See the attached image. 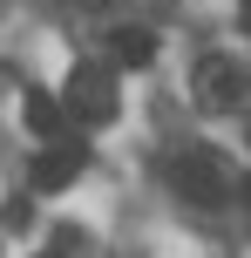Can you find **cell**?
Returning <instances> with one entry per match:
<instances>
[{"instance_id": "1", "label": "cell", "mask_w": 251, "mask_h": 258, "mask_svg": "<svg viewBox=\"0 0 251 258\" xmlns=\"http://www.w3.org/2000/svg\"><path fill=\"white\" fill-rule=\"evenodd\" d=\"M170 183L184 190V204H197V211H224V197H231L224 156H217L211 143H190V150L170 163Z\"/></svg>"}, {"instance_id": "4", "label": "cell", "mask_w": 251, "mask_h": 258, "mask_svg": "<svg viewBox=\"0 0 251 258\" xmlns=\"http://www.w3.org/2000/svg\"><path fill=\"white\" fill-rule=\"evenodd\" d=\"M75 177H81V150H41L34 163H27V183H34L41 197H48V190H68Z\"/></svg>"}, {"instance_id": "8", "label": "cell", "mask_w": 251, "mask_h": 258, "mask_svg": "<svg viewBox=\"0 0 251 258\" xmlns=\"http://www.w3.org/2000/svg\"><path fill=\"white\" fill-rule=\"evenodd\" d=\"M238 190H244V204H251V177H244V183H238Z\"/></svg>"}, {"instance_id": "3", "label": "cell", "mask_w": 251, "mask_h": 258, "mask_svg": "<svg viewBox=\"0 0 251 258\" xmlns=\"http://www.w3.org/2000/svg\"><path fill=\"white\" fill-rule=\"evenodd\" d=\"M244 89H251V75H244L238 54H211V61L197 68V109H211V116H224Z\"/></svg>"}, {"instance_id": "9", "label": "cell", "mask_w": 251, "mask_h": 258, "mask_svg": "<svg viewBox=\"0 0 251 258\" xmlns=\"http://www.w3.org/2000/svg\"><path fill=\"white\" fill-rule=\"evenodd\" d=\"M48 258H61V251H48Z\"/></svg>"}, {"instance_id": "7", "label": "cell", "mask_w": 251, "mask_h": 258, "mask_svg": "<svg viewBox=\"0 0 251 258\" xmlns=\"http://www.w3.org/2000/svg\"><path fill=\"white\" fill-rule=\"evenodd\" d=\"M75 7H109V0H75Z\"/></svg>"}, {"instance_id": "5", "label": "cell", "mask_w": 251, "mask_h": 258, "mask_svg": "<svg viewBox=\"0 0 251 258\" xmlns=\"http://www.w3.org/2000/svg\"><path fill=\"white\" fill-rule=\"evenodd\" d=\"M109 54H116V68H149L156 61V34L149 27H116L109 34Z\"/></svg>"}, {"instance_id": "2", "label": "cell", "mask_w": 251, "mask_h": 258, "mask_svg": "<svg viewBox=\"0 0 251 258\" xmlns=\"http://www.w3.org/2000/svg\"><path fill=\"white\" fill-rule=\"evenodd\" d=\"M68 109L81 122H116V75L102 61H75L68 68Z\"/></svg>"}, {"instance_id": "6", "label": "cell", "mask_w": 251, "mask_h": 258, "mask_svg": "<svg viewBox=\"0 0 251 258\" xmlns=\"http://www.w3.org/2000/svg\"><path fill=\"white\" fill-rule=\"evenodd\" d=\"M21 116H27V129H34L41 143H54V136H61V122H68L54 95H27V102H21Z\"/></svg>"}]
</instances>
